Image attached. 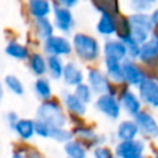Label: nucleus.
<instances>
[{"instance_id": "nucleus-39", "label": "nucleus", "mask_w": 158, "mask_h": 158, "mask_svg": "<svg viewBox=\"0 0 158 158\" xmlns=\"http://www.w3.org/2000/svg\"><path fill=\"white\" fill-rule=\"evenodd\" d=\"M152 21H153V23H156V25H158V10H156L154 12H153V15H152Z\"/></svg>"}, {"instance_id": "nucleus-10", "label": "nucleus", "mask_w": 158, "mask_h": 158, "mask_svg": "<svg viewBox=\"0 0 158 158\" xmlns=\"http://www.w3.org/2000/svg\"><path fill=\"white\" fill-rule=\"evenodd\" d=\"M104 53H105V58H110V59H115V60L121 62L127 56V49H126L123 42L109 41L105 43Z\"/></svg>"}, {"instance_id": "nucleus-42", "label": "nucleus", "mask_w": 158, "mask_h": 158, "mask_svg": "<svg viewBox=\"0 0 158 158\" xmlns=\"http://www.w3.org/2000/svg\"><path fill=\"white\" fill-rule=\"evenodd\" d=\"M112 158H115V157H114V156H112Z\"/></svg>"}, {"instance_id": "nucleus-9", "label": "nucleus", "mask_w": 158, "mask_h": 158, "mask_svg": "<svg viewBox=\"0 0 158 158\" xmlns=\"http://www.w3.org/2000/svg\"><path fill=\"white\" fill-rule=\"evenodd\" d=\"M54 22L57 28L63 32H68L73 27V15L68 7L56 6L54 7Z\"/></svg>"}, {"instance_id": "nucleus-43", "label": "nucleus", "mask_w": 158, "mask_h": 158, "mask_svg": "<svg viewBox=\"0 0 158 158\" xmlns=\"http://www.w3.org/2000/svg\"><path fill=\"white\" fill-rule=\"evenodd\" d=\"M157 158H158V156H157Z\"/></svg>"}, {"instance_id": "nucleus-6", "label": "nucleus", "mask_w": 158, "mask_h": 158, "mask_svg": "<svg viewBox=\"0 0 158 158\" xmlns=\"http://www.w3.org/2000/svg\"><path fill=\"white\" fill-rule=\"evenodd\" d=\"M143 143L139 141H122L116 147V154L121 158H139L142 157Z\"/></svg>"}, {"instance_id": "nucleus-27", "label": "nucleus", "mask_w": 158, "mask_h": 158, "mask_svg": "<svg viewBox=\"0 0 158 158\" xmlns=\"http://www.w3.org/2000/svg\"><path fill=\"white\" fill-rule=\"evenodd\" d=\"M91 2L101 14H110L115 16V14L117 12L116 0H91Z\"/></svg>"}, {"instance_id": "nucleus-35", "label": "nucleus", "mask_w": 158, "mask_h": 158, "mask_svg": "<svg viewBox=\"0 0 158 158\" xmlns=\"http://www.w3.org/2000/svg\"><path fill=\"white\" fill-rule=\"evenodd\" d=\"M94 157L95 158H112V154H111L110 149H107L105 147H98L94 151Z\"/></svg>"}, {"instance_id": "nucleus-23", "label": "nucleus", "mask_w": 158, "mask_h": 158, "mask_svg": "<svg viewBox=\"0 0 158 158\" xmlns=\"http://www.w3.org/2000/svg\"><path fill=\"white\" fill-rule=\"evenodd\" d=\"M105 65H106V70L109 77H111L114 80L120 81L123 80V75H122V64H120L118 60L115 59H110V58H105Z\"/></svg>"}, {"instance_id": "nucleus-30", "label": "nucleus", "mask_w": 158, "mask_h": 158, "mask_svg": "<svg viewBox=\"0 0 158 158\" xmlns=\"http://www.w3.org/2000/svg\"><path fill=\"white\" fill-rule=\"evenodd\" d=\"M49 137L53 138L57 142H68L72 138V133L63 127H51L49 130Z\"/></svg>"}, {"instance_id": "nucleus-14", "label": "nucleus", "mask_w": 158, "mask_h": 158, "mask_svg": "<svg viewBox=\"0 0 158 158\" xmlns=\"http://www.w3.org/2000/svg\"><path fill=\"white\" fill-rule=\"evenodd\" d=\"M116 26H117V23L114 19V15L102 14L100 20L98 21L96 30L99 33H101L104 36H109V35H112L114 32H116Z\"/></svg>"}, {"instance_id": "nucleus-32", "label": "nucleus", "mask_w": 158, "mask_h": 158, "mask_svg": "<svg viewBox=\"0 0 158 158\" xmlns=\"http://www.w3.org/2000/svg\"><path fill=\"white\" fill-rule=\"evenodd\" d=\"M122 42H123V44H125V47L127 49V53L131 57H137L139 54V46L131 36L122 38Z\"/></svg>"}, {"instance_id": "nucleus-17", "label": "nucleus", "mask_w": 158, "mask_h": 158, "mask_svg": "<svg viewBox=\"0 0 158 158\" xmlns=\"http://www.w3.org/2000/svg\"><path fill=\"white\" fill-rule=\"evenodd\" d=\"M64 104L65 106L74 114L77 115H84L85 111H86V106L85 104L75 95V94H70V93H65L64 96Z\"/></svg>"}, {"instance_id": "nucleus-22", "label": "nucleus", "mask_w": 158, "mask_h": 158, "mask_svg": "<svg viewBox=\"0 0 158 158\" xmlns=\"http://www.w3.org/2000/svg\"><path fill=\"white\" fill-rule=\"evenodd\" d=\"M47 68L53 79H59L63 74V63L58 56H48L47 58Z\"/></svg>"}, {"instance_id": "nucleus-36", "label": "nucleus", "mask_w": 158, "mask_h": 158, "mask_svg": "<svg viewBox=\"0 0 158 158\" xmlns=\"http://www.w3.org/2000/svg\"><path fill=\"white\" fill-rule=\"evenodd\" d=\"M153 2L154 0H132V6L137 10H143V9H148Z\"/></svg>"}, {"instance_id": "nucleus-1", "label": "nucleus", "mask_w": 158, "mask_h": 158, "mask_svg": "<svg viewBox=\"0 0 158 158\" xmlns=\"http://www.w3.org/2000/svg\"><path fill=\"white\" fill-rule=\"evenodd\" d=\"M37 117L38 120L46 122L51 127H64L67 123V118L56 101H44L37 109Z\"/></svg>"}, {"instance_id": "nucleus-15", "label": "nucleus", "mask_w": 158, "mask_h": 158, "mask_svg": "<svg viewBox=\"0 0 158 158\" xmlns=\"http://www.w3.org/2000/svg\"><path fill=\"white\" fill-rule=\"evenodd\" d=\"M136 123L146 133H152V135L154 133L156 135V131L158 128L154 118L151 115H148L147 112H139L138 111L136 114Z\"/></svg>"}, {"instance_id": "nucleus-11", "label": "nucleus", "mask_w": 158, "mask_h": 158, "mask_svg": "<svg viewBox=\"0 0 158 158\" xmlns=\"http://www.w3.org/2000/svg\"><path fill=\"white\" fill-rule=\"evenodd\" d=\"M62 77L64 79L65 84L72 85V86H77L78 84L83 83V79H84V75H83L81 70L74 63H68V64L64 65Z\"/></svg>"}, {"instance_id": "nucleus-28", "label": "nucleus", "mask_w": 158, "mask_h": 158, "mask_svg": "<svg viewBox=\"0 0 158 158\" xmlns=\"http://www.w3.org/2000/svg\"><path fill=\"white\" fill-rule=\"evenodd\" d=\"M35 90H36V94L44 99V100H48L51 98V94H52V89H51V85L48 83L47 79H38L36 83H35Z\"/></svg>"}, {"instance_id": "nucleus-29", "label": "nucleus", "mask_w": 158, "mask_h": 158, "mask_svg": "<svg viewBox=\"0 0 158 158\" xmlns=\"http://www.w3.org/2000/svg\"><path fill=\"white\" fill-rule=\"evenodd\" d=\"M5 84L9 88V90H11L15 95H22L23 91H25L21 80L17 77H15V75H7V77H5Z\"/></svg>"}, {"instance_id": "nucleus-24", "label": "nucleus", "mask_w": 158, "mask_h": 158, "mask_svg": "<svg viewBox=\"0 0 158 158\" xmlns=\"http://www.w3.org/2000/svg\"><path fill=\"white\" fill-rule=\"evenodd\" d=\"M36 32L41 38H48L53 35V25L47 17L36 19Z\"/></svg>"}, {"instance_id": "nucleus-13", "label": "nucleus", "mask_w": 158, "mask_h": 158, "mask_svg": "<svg viewBox=\"0 0 158 158\" xmlns=\"http://www.w3.org/2000/svg\"><path fill=\"white\" fill-rule=\"evenodd\" d=\"M28 10L33 17L42 19V17H47L49 15L52 7H51V2L48 0H30Z\"/></svg>"}, {"instance_id": "nucleus-12", "label": "nucleus", "mask_w": 158, "mask_h": 158, "mask_svg": "<svg viewBox=\"0 0 158 158\" xmlns=\"http://www.w3.org/2000/svg\"><path fill=\"white\" fill-rule=\"evenodd\" d=\"M122 75H123V80H126L132 85H138L143 80L142 72L137 65H135L131 62H125L122 64Z\"/></svg>"}, {"instance_id": "nucleus-3", "label": "nucleus", "mask_w": 158, "mask_h": 158, "mask_svg": "<svg viewBox=\"0 0 158 158\" xmlns=\"http://www.w3.org/2000/svg\"><path fill=\"white\" fill-rule=\"evenodd\" d=\"M128 22L131 28V37L137 43H144V41L147 40L148 32L153 26L152 19L144 14H136L130 16Z\"/></svg>"}, {"instance_id": "nucleus-7", "label": "nucleus", "mask_w": 158, "mask_h": 158, "mask_svg": "<svg viewBox=\"0 0 158 158\" xmlns=\"http://www.w3.org/2000/svg\"><path fill=\"white\" fill-rule=\"evenodd\" d=\"M139 95L144 102L158 106V83L151 79H143L139 83Z\"/></svg>"}, {"instance_id": "nucleus-20", "label": "nucleus", "mask_w": 158, "mask_h": 158, "mask_svg": "<svg viewBox=\"0 0 158 158\" xmlns=\"http://www.w3.org/2000/svg\"><path fill=\"white\" fill-rule=\"evenodd\" d=\"M5 52H6L7 56H10L12 58H16V59L22 60V59L28 58V49L23 44L19 43V42H15V41L7 43V46L5 48Z\"/></svg>"}, {"instance_id": "nucleus-16", "label": "nucleus", "mask_w": 158, "mask_h": 158, "mask_svg": "<svg viewBox=\"0 0 158 158\" xmlns=\"http://www.w3.org/2000/svg\"><path fill=\"white\" fill-rule=\"evenodd\" d=\"M14 130L21 138L28 139L35 135V122L28 118H19L14 126Z\"/></svg>"}, {"instance_id": "nucleus-31", "label": "nucleus", "mask_w": 158, "mask_h": 158, "mask_svg": "<svg viewBox=\"0 0 158 158\" xmlns=\"http://www.w3.org/2000/svg\"><path fill=\"white\" fill-rule=\"evenodd\" d=\"M84 104H88L90 102L91 98H93V94H91V88L88 85V84H84V83H80L75 86V93H74Z\"/></svg>"}, {"instance_id": "nucleus-21", "label": "nucleus", "mask_w": 158, "mask_h": 158, "mask_svg": "<svg viewBox=\"0 0 158 158\" xmlns=\"http://www.w3.org/2000/svg\"><path fill=\"white\" fill-rule=\"evenodd\" d=\"M121 101H122V105L123 107L126 109V111L131 115H136L138 111H139V101L138 99L135 96L133 93L131 91H125L121 96Z\"/></svg>"}, {"instance_id": "nucleus-37", "label": "nucleus", "mask_w": 158, "mask_h": 158, "mask_svg": "<svg viewBox=\"0 0 158 158\" xmlns=\"http://www.w3.org/2000/svg\"><path fill=\"white\" fill-rule=\"evenodd\" d=\"M17 120H19V117H17V115L15 114V112H9V115H7V121H9V123L14 127L15 126V123L17 122Z\"/></svg>"}, {"instance_id": "nucleus-38", "label": "nucleus", "mask_w": 158, "mask_h": 158, "mask_svg": "<svg viewBox=\"0 0 158 158\" xmlns=\"http://www.w3.org/2000/svg\"><path fill=\"white\" fill-rule=\"evenodd\" d=\"M58 1H59L64 7H68V9H69V7L74 6L79 0H58Z\"/></svg>"}, {"instance_id": "nucleus-34", "label": "nucleus", "mask_w": 158, "mask_h": 158, "mask_svg": "<svg viewBox=\"0 0 158 158\" xmlns=\"http://www.w3.org/2000/svg\"><path fill=\"white\" fill-rule=\"evenodd\" d=\"M49 130L51 126H48L46 122L37 120L35 122V133H37L41 137H49Z\"/></svg>"}, {"instance_id": "nucleus-2", "label": "nucleus", "mask_w": 158, "mask_h": 158, "mask_svg": "<svg viewBox=\"0 0 158 158\" xmlns=\"http://www.w3.org/2000/svg\"><path fill=\"white\" fill-rule=\"evenodd\" d=\"M73 46L77 54L84 60H94L99 57L100 47L98 41L85 33H77L73 37Z\"/></svg>"}, {"instance_id": "nucleus-41", "label": "nucleus", "mask_w": 158, "mask_h": 158, "mask_svg": "<svg viewBox=\"0 0 158 158\" xmlns=\"http://www.w3.org/2000/svg\"><path fill=\"white\" fill-rule=\"evenodd\" d=\"M2 96H4V90H2V85H1V83H0V104H1Z\"/></svg>"}, {"instance_id": "nucleus-25", "label": "nucleus", "mask_w": 158, "mask_h": 158, "mask_svg": "<svg viewBox=\"0 0 158 158\" xmlns=\"http://www.w3.org/2000/svg\"><path fill=\"white\" fill-rule=\"evenodd\" d=\"M30 68L36 75H43L47 69V62L40 53H33L30 57Z\"/></svg>"}, {"instance_id": "nucleus-4", "label": "nucleus", "mask_w": 158, "mask_h": 158, "mask_svg": "<svg viewBox=\"0 0 158 158\" xmlns=\"http://www.w3.org/2000/svg\"><path fill=\"white\" fill-rule=\"evenodd\" d=\"M44 51L48 56H65L72 51L70 42L62 36H51L44 41Z\"/></svg>"}, {"instance_id": "nucleus-5", "label": "nucleus", "mask_w": 158, "mask_h": 158, "mask_svg": "<svg viewBox=\"0 0 158 158\" xmlns=\"http://www.w3.org/2000/svg\"><path fill=\"white\" fill-rule=\"evenodd\" d=\"M96 107L99 111H101L104 115L111 118H117L120 115V104L116 100V98L110 93L101 94L98 98Z\"/></svg>"}, {"instance_id": "nucleus-18", "label": "nucleus", "mask_w": 158, "mask_h": 158, "mask_svg": "<svg viewBox=\"0 0 158 158\" xmlns=\"http://www.w3.org/2000/svg\"><path fill=\"white\" fill-rule=\"evenodd\" d=\"M137 132H138V126H137V123H135L132 121H123L120 123V126L117 128V136L122 141L133 139L135 136L137 135Z\"/></svg>"}, {"instance_id": "nucleus-33", "label": "nucleus", "mask_w": 158, "mask_h": 158, "mask_svg": "<svg viewBox=\"0 0 158 158\" xmlns=\"http://www.w3.org/2000/svg\"><path fill=\"white\" fill-rule=\"evenodd\" d=\"M74 132H75V135L78 137H80V138H83V139H85L88 142H91V143L96 142V139H98V136L88 127H77Z\"/></svg>"}, {"instance_id": "nucleus-40", "label": "nucleus", "mask_w": 158, "mask_h": 158, "mask_svg": "<svg viewBox=\"0 0 158 158\" xmlns=\"http://www.w3.org/2000/svg\"><path fill=\"white\" fill-rule=\"evenodd\" d=\"M11 158H26V157H25V156H22L21 153H14Z\"/></svg>"}, {"instance_id": "nucleus-8", "label": "nucleus", "mask_w": 158, "mask_h": 158, "mask_svg": "<svg viewBox=\"0 0 158 158\" xmlns=\"http://www.w3.org/2000/svg\"><path fill=\"white\" fill-rule=\"evenodd\" d=\"M88 81L91 90L98 94H105L110 91V84L105 75L98 69H90L88 73Z\"/></svg>"}, {"instance_id": "nucleus-19", "label": "nucleus", "mask_w": 158, "mask_h": 158, "mask_svg": "<svg viewBox=\"0 0 158 158\" xmlns=\"http://www.w3.org/2000/svg\"><path fill=\"white\" fill-rule=\"evenodd\" d=\"M139 58L144 62H148L158 56V38H153L139 48Z\"/></svg>"}, {"instance_id": "nucleus-26", "label": "nucleus", "mask_w": 158, "mask_h": 158, "mask_svg": "<svg viewBox=\"0 0 158 158\" xmlns=\"http://www.w3.org/2000/svg\"><path fill=\"white\" fill-rule=\"evenodd\" d=\"M64 151L68 156V158H85L86 153L81 143L75 141H68L64 144Z\"/></svg>"}]
</instances>
